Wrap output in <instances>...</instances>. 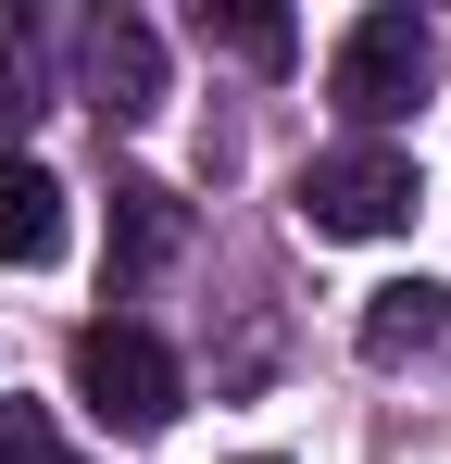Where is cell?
<instances>
[{
    "mask_svg": "<svg viewBox=\"0 0 451 464\" xmlns=\"http://www.w3.org/2000/svg\"><path fill=\"white\" fill-rule=\"evenodd\" d=\"M414 151H389V139H351V151H313L301 163V227L313 238H401L414 227Z\"/></svg>",
    "mask_w": 451,
    "mask_h": 464,
    "instance_id": "cell-1",
    "label": "cell"
},
{
    "mask_svg": "<svg viewBox=\"0 0 451 464\" xmlns=\"http://www.w3.org/2000/svg\"><path fill=\"white\" fill-rule=\"evenodd\" d=\"M75 401H88L113 440H163L176 401H188V377H176V352H163L150 326H88V339H75Z\"/></svg>",
    "mask_w": 451,
    "mask_h": 464,
    "instance_id": "cell-2",
    "label": "cell"
},
{
    "mask_svg": "<svg viewBox=\"0 0 451 464\" xmlns=\"http://www.w3.org/2000/svg\"><path fill=\"white\" fill-rule=\"evenodd\" d=\"M326 101L351 113V126H401L414 101H427V25L389 0V13H364L351 38H339V63H326Z\"/></svg>",
    "mask_w": 451,
    "mask_h": 464,
    "instance_id": "cell-3",
    "label": "cell"
},
{
    "mask_svg": "<svg viewBox=\"0 0 451 464\" xmlns=\"http://www.w3.org/2000/svg\"><path fill=\"white\" fill-rule=\"evenodd\" d=\"M364 364H451V289H427V276H401V289H376L364 302Z\"/></svg>",
    "mask_w": 451,
    "mask_h": 464,
    "instance_id": "cell-4",
    "label": "cell"
},
{
    "mask_svg": "<svg viewBox=\"0 0 451 464\" xmlns=\"http://www.w3.org/2000/svg\"><path fill=\"white\" fill-rule=\"evenodd\" d=\"M88 88H101L113 126H150V113H163V38H150L139 13H113V25L88 38Z\"/></svg>",
    "mask_w": 451,
    "mask_h": 464,
    "instance_id": "cell-5",
    "label": "cell"
},
{
    "mask_svg": "<svg viewBox=\"0 0 451 464\" xmlns=\"http://www.w3.org/2000/svg\"><path fill=\"white\" fill-rule=\"evenodd\" d=\"M63 251V176L0 151V264H51Z\"/></svg>",
    "mask_w": 451,
    "mask_h": 464,
    "instance_id": "cell-6",
    "label": "cell"
},
{
    "mask_svg": "<svg viewBox=\"0 0 451 464\" xmlns=\"http://www.w3.org/2000/svg\"><path fill=\"white\" fill-rule=\"evenodd\" d=\"M176 238H188V201H176V188H150V176H126V188H113V276L176 264Z\"/></svg>",
    "mask_w": 451,
    "mask_h": 464,
    "instance_id": "cell-7",
    "label": "cell"
},
{
    "mask_svg": "<svg viewBox=\"0 0 451 464\" xmlns=\"http://www.w3.org/2000/svg\"><path fill=\"white\" fill-rule=\"evenodd\" d=\"M201 25H214L238 63H264V76H276V63L301 51V38H289V13H264V0H226V13H201Z\"/></svg>",
    "mask_w": 451,
    "mask_h": 464,
    "instance_id": "cell-8",
    "label": "cell"
},
{
    "mask_svg": "<svg viewBox=\"0 0 451 464\" xmlns=\"http://www.w3.org/2000/svg\"><path fill=\"white\" fill-rule=\"evenodd\" d=\"M25 126H38V38L0 25V139H25Z\"/></svg>",
    "mask_w": 451,
    "mask_h": 464,
    "instance_id": "cell-9",
    "label": "cell"
},
{
    "mask_svg": "<svg viewBox=\"0 0 451 464\" xmlns=\"http://www.w3.org/2000/svg\"><path fill=\"white\" fill-rule=\"evenodd\" d=\"M0 464H63V440H51L38 401H0Z\"/></svg>",
    "mask_w": 451,
    "mask_h": 464,
    "instance_id": "cell-10",
    "label": "cell"
},
{
    "mask_svg": "<svg viewBox=\"0 0 451 464\" xmlns=\"http://www.w3.org/2000/svg\"><path fill=\"white\" fill-rule=\"evenodd\" d=\"M238 464H276V452H238Z\"/></svg>",
    "mask_w": 451,
    "mask_h": 464,
    "instance_id": "cell-11",
    "label": "cell"
}]
</instances>
